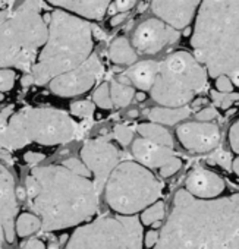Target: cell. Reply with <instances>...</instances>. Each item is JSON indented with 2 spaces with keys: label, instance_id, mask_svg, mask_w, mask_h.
Returning <instances> with one entry per match:
<instances>
[{
  "label": "cell",
  "instance_id": "4316f807",
  "mask_svg": "<svg viewBox=\"0 0 239 249\" xmlns=\"http://www.w3.org/2000/svg\"><path fill=\"white\" fill-rule=\"evenodd\" d=\"M92 100L101 108H111L113 101H111V95H110V85L109 84H101L95 89V92L92 95Z\"/></svg>",
  "mask_w": 239,
  "mask_h": 249
},
{
  "label": "cell",
  "instance_id": "7bdbcfd3",
  "mask_svg": "<svg viewBox=\"0 0 239 249\" xmlns=\"http://www.w3.org/2000/svg\"><path fill=\"white\" fill-rule=\"evenodd\" d=\"M21 84L24 85V87H28V85H33L34 84V79H33V75L28 72L27 75H24L22 76V79H21Z\"/></svg>",
  "mask_w": 239,
  "mask_h": 249
},
{
  "label": "cell",
  "instance_id": "5bb4252c",
  "mask_svg": "<svg viewBox=\"0 0 239 249\" xmlns=\"http://www.w3.org/2000/svg\"><path fill=\"white\" fill-rule=\"evenodd\" d=\"M17 214L18 198L15 179L3 164H0V227H3L6 231L8 243H12L17 237Z\"/></svg>",
  "mask_w": 239,
  "mask_h": 249
},
{
  "label": "cell",
  "instance_id": "7402d4cb",
  "mask_svg": "<svg viewBox=\"0 0 239 249\" xmlns=\"http://www.w3.org/2000/svg\"><path fill=\"white\" fill-rule=\"evenodd\" d=\"M109 57L117 65H131L137 62V52L125 37H119L110 44Z\"/></svg>",
  "mask_w": 239,
  "mask_h": 249
},
{
  "label": "cell",
  "instance_id": "1f68e13d",
  "mask_svg": "<svg viewBox=\"0 0 239 249\" xmlns=\"http://www.w3.org/2000/svg\"><path fill=\"white\" fill-rule=\"evenodd\" d=\"M62 164H63L65 167H68L69 170L78 173V175H82V176H87V178L91 176L90 169L85 166V163H84L82 160H78V159H68V160H65Z\"/></svg>",
  "mask_w": 239,
  "mask_h": 249
},
{
  "label": "cell",
  "instance_id": "d6986e66",
  "mask_svg": "<svg viewBox=\"0 0 239 249\" xmlns=\"http://www.w3.org/2000/svg\"><path fill=\"white\" fill-rule=\"evenodd\" d=\"M159 68H160V62L144 60L129 68L124 75L129 79L131 84H134L141 91H150L157 78Z\"/></svg>",
  "mask_w": 239,
  "mask_h": 249
},
{
  "label": "cell",
  "instance_id": "4dcf8cb0",
  "mask_svg": "<svg viewBox=\"0 0 239 249\" xmlns=\"http://www.w3.org/2000/svg\"><path fill=\"white\" fill-rule=\"evenodd\" d=\"M213 100L216 103V106L221 107V108H227L232 106V103H235L236 100H239V94L235 92H211Z\"/></svg>",
  "mask_w": 239,
  "mask_h": 249
},
{
  "label": "cell",
  "instance_id": "ac0fdd59",
  "mask_svg": "<svg viewBox=\"0 0 239 249\" xmlns=\"http://www.w3.org/2000/svg\"><path fill=\"white\" fill-rule=\"evenodd\" d=\"M46 2L84 19L98 21L107 12L111 0H46Z\"/></svg>",
  "mask_w": 239,
  "mask_h": 249
},
{
  "label": "cell",
  "instance_id": "f6af8a7d",
  "mask_svg": "<svg viewBox=\"0 0 239 249\" xmlns=\"http://www.w3.org/2000/svg\"><path fill=\"white\" fill-rule=\"evenodd\" d=\"M232 170L235 172L236 176H239V157H236V159L232 161Z\"/></svg>",
  "mask_w": 239,
  "mask_h": 249
},
{
  "label": "cell",
  "instance_id": "7c38bea8",
  "mask_svg": "<svg viewBox=\"0 0 239 249\" xmlns=\"http://www.w3.org/2000/svg\"><path fill=\"white\" fill-rule=\"evenodd\" d=\"M182 147L191 153L204 154L216 150L220 144V129L211 122H186L176 129Z\"/></svg>",
  "mask_w": 239,
  "mask_h": 249
},
{
  "label": "cell",
  "instance_id": "484cf974",
  "mask_svg": "<svg viewBox=\"0 0 239 249\" xmlns=\"http://www.w3.org/2000/svg\"><path fill=\"white\" fill-rule=\"evenodd\" d=\"M165 214H166V211H165V204H163L162 201H156V202H153L151 205H148L146 210L141 211L140 220H141V223H143L144 226H151V224H154L156 221H162V220L165 218Z\"/></svg>",
  "mask_w": 239,
  "mask_h": 249
},
{
  "label": "cell",
  "instance_id": "6da1fadb",
  "mask_svg": "<svg viewBox=\"0 0 239 249\" xmlns=\"http://www.w3.org/2000/svg\"><path fill=\"white\" fill-rule=\"evenodd\" d=\"M153 249H239V194L200 199L179 189Z\"/></svg>",
  "mask_w": 239,
  "mask_h": 249
},
{
  "label": "cell",
  "instance_id": "e0dca14e",
  "mask_svg": "<svg viewBox=\"0 0 239 249\" xmlns=\"http://www.w3.org/2000/svg\"><path fill=\"white\" fill-rule=\"evenodd\" d=\"M132 154L138 163L148 169H160L175 157L172 147H166L146 138H140L132 142Z\"/></svg>",
  "mask_w": 239,
  "mask_h": 249
},
{
  "label": "cell",
  "instance_id": "d4e9b609",
  "mask_svg": "<svg viewBox=\"0 0 239 249\" xmlns=\"http://www.w3.org/2000/svg\"><path fill=\"white\" fill-rule=\"evenodd\" d=\"M110 95H111L113 106L127 107L132 101V98L135 95V89L131 85L122 84L119 81H113V82H110Z\"/></svg>",
  "mask_w": 239,
  "mask_h": 249
},
{
  "label": "cell",
  "instance_id": "2e32d148",
  "mask_svg": "<svg viewBox=\"0 0 239 249\" xmlns=\"http://www.w3.org/2000/svg\"><path fill=\"white\" fill-rule=\"evenodd\" d=\"M226 185L224 180L216 175L214 172H210L207 169L198 167L194 169L185 182V189L200 199H213L223 194Z\"/></svg>",
  "mask_w": 239,
  "mask_h": 249
},
{
  "label": "cell",
  "instance_id": "d6a6232c",
  "mask_svg": "<svg viewBox=\"0 0 239 249\" xmlns=\"http://www.w3.org/2000/svg\"><path fill=\"white\" fill-rule=\"evenodd\" d=\"M181 167H182V160L179 159V157H173L170 161H167L165 166H162L159 170H160V176L162 178H170V176H173L176 172H179L181 170Z\"/></svg>",
  "mask_w": 239,
  "mask_h": 249
},
{
  "label": "cell",
  "instance_id": "8992f818",
  "mask_svg": "<svg viewBox=\"0 0 239 249\" xmlns=\"http://www.w3.org/2000/svg\"><path fill=\"white\" fill-rule=\"evenodd\" d=\"M41 11V0H25L14 11H0V68L31 72L49 37Z\"/></svg>",
  "mask_w": 239,
  "mask_h": 249
},
{
  "label": "cell",
  "instance_id": "f35d334b",
  "mask_svg": "<svg viewBox=\"0 0 239 249\" xmlns=\"http://www.w3.org/2000/svg\"><path fill=\"white\" fill-rule=\"evenodd\" d=\"M159 237H160V231L157 230H148L146 237H144V246L146 248H154L156 243L159 242Z\"/></svg>",
  "mask_w": 239,
  "mask_h": 249
},
{
  "label": "cell",
  "instance_id": "7dc6e473",
  "mask_svg": "<svg viewBox=\"0 0 239 249\" xmlns=\"http://www.w3.org/2000/svg\"><path fill=\"white\" fill-rule=\"evenodd\" d=\"M49 249H59L57 242H52V243H50V246H49Z\"/></svg>",
  "mask_w": 239,
  "mask_h": 249
},
{
  "label": "cell",
  "instance_id": "52a82bcc",
  "mask_svg": "<svg viewBox=\"0 0 239 249\" xmlns=\"http://www.w3.org/2000/svg\"><path fill=\"white\" fill-rule=\"evenodd\" d=\"M207 79L208 72L195 56L176 52L160 62L150 95L160 106L182 107L205 89Z\"/></svg>",
  "mask_w": 239,
  "mask_h": 249
},
{
  "label": "cell",
  "instance_id": "ba28073f",
  "mask_svg": "<svg viewBox=\"0 0 239 249\" xmlns=\"http://www.w3.org/2000/svg\"><path fill=\"white\" fill-rule=\"evenodd\" d=\"M162 192V182L138 161L119 163L104 186L106 202L114 213L124 215L141 213L159 201Z\"/></svg>",
  "mask_w": 239,
  "mask_h": 249
},
{
  "label": "cell",
  "instance_id": "d590c367",
  "mask_svg": "<svg viewBox=\"0 0 239 249\" xmlns=\"http://www.w3.org/2000/svg\"><path fill=\"white\" fill-rule=\"evenodd\" d=\"M214 163H217L219 166H221V167H224V169H227V170H230L232 169V157H230V154L229 153H226V151H217V153H214L213 154V159H211Z\"/></svg>",
  "mask_w": 239,
  "mask_h": 249
},
{
  "label": "cell",
  "instance_id": "bcb514c9",
  "mask_svg": "<svg viewBox=\"0 0 239 249\" xmlns=\"http://www.w3.org/2000/svg\"><path fill=\"white\" fill-rule=\"evenodd\" d=\"M137 100H138V101H144V100H146V94H144V92H138V94H137Z\"/></svg>",
  "mask_w": 239,
  "mask_h": 249
},
{
  "label": "cell",
  "instance_id": "603a6c76",
  "mask_svg": "<svg viewBox=\"0 0 239 249\" xmlns=\"http://www.w3.org/2000/svg\"><path fill=\"white\" fill-rule=\"evenodd\" d=\"M137 131L140 132V135L146 140H150L153 142L166 145V147H172L173 148V138L169 134L167 129H165L160 123H141L137 126Z\"/></svg>",
  "mask_w": 239,
  "mask_h": 249
},
{
  "label": "cell",
  "instance_id": "74e56055",
  "mask_svg": "<svg viewBox=\"0 0 239 249\" xmlns=\"http://www.w3.org/2000/svg\"><path fill=\"white\" fill-rule=\"evenodd\" d=\"M135 3H137V0H116V2H114V11L125 14L129 9H132L135 6Z\"/></svg>",
  "mask_w": 239,
  "mask_h": 249
},
{
  "label": "cell",
  "instance_id": "4fadbf2b",
  "mask_svg": "<svg viewBox=\"0 0 239 249\" xmlns=\"http://www.w3.org/2000/svg\"><path fill=\"white\" fill-rule=\"evenodd\" d=\"M179 38V31L160 18L144 21L134 33V47L146 54H156Z\"/></svg>",
  "mask_w": 239,
  "mask_h": 249
},
{
  "label": "cell",
  "instance_id": "83f0119b",
  "mask_svg": "<svg viewBox=\"0 0 239 249\" xmlns=\"http://www.w3.org/2000/svg\"><path fill=\"white\" fill-rule=\"evenodd\" d=\"M71 111L74 116L81 117L84 120H91L94 114V104L91 101H75L71 104Z\"/></svg>",
  "mask_w": 239,
  "mask_h": 249
},
{
  "label": "cell",
  "instance_id": "3957f363",
  "mask_svg": "<svg viewBox=\"0 0 239 249\" xmlns=\"http://www.w3.org/2000/svg\"><path fill=\"white\" fill-rule=\"evenodd\" d=\"M191 46L211 78L227 75L239 88V0H204Z\"/></svg>",
  "mask_w": 239,
  "mask_h": 249
},
{
  "label": "cell",
  "instance_id": "8fae6325",
  "mask_svg": "<svg viewBox=\"0 0 239 249\" xmlns=\"http://www.w3.org/2000/svg\"><path fill=\"white\" fill-rule=\"evenodd\" d=\"M81 159L90 169L91 176L94 178L92 180L101 194L111 172L119 164V151L107 141L92 140L84 144L81 150Z\"/></svg>",
  "mask_w": 239,
  "mask_h": 249
},
{
  "label": "cell",
  "instance_id": "60d3db41",
  "mask_svg": "<svg viewBox=\"0 0 239 249\" xmlns=\"http://www.w3.org/2000/svg\"><path fill=\"white\" fill-rule=\"evenodd\" d=\"M25 249H47L44 242L40 240V239H31L27 245H25Z\"/></svg>",
  "mask_w": 239,
  "mask_h": 249
},
{
  "label": "cell",
  "instance_id": "9a60e30c",
  "mask_svg": "<svg viewBox=\"0 0 239 249\" xmlns=\"http://www.w3.org/2000/svg\"><path fill=\"white\" fill-rule=\"evenodd\" d=\"M204 0H151L153 12L176 30L186 28Z\"/></svg>",
  "mask_w": 239,
  "mask_h": 249
},
{
  "label": "cell",
  "instance_id": "8d00e7d4",
  "mask_svg": "<svg viewBox=\"0 0 239 249\" xmlns=\"http://www.w3.org/2000/svg\"><path fill=\"white\" fill-rule=\"evenodd\" d=\"M217 116H219V111L216 110V107H205L197 113V119L201 122H210V120L216 119Z\"/></svg>",
  "mask_w": 239,
  "mask_h": 249
},
{
  "label": "cell",
  "instance_id": "ee69618b",
  "mask_svg": "<svg viewBox=\"0 0 239 249\" xmlns=\"http://www.w3.org/2000/svg\"><path fill=\"white\" fill-rule=\"evenodd\" d=\"M15 2H17V0H0V11L9 9Z\"/></svg>",
  "mask_w": 239,
  "mask_h": 249
},
{
  "label": "cell",
  "instance_id": "9c48e42d",
  "mask_svg": "<svg viewBox=\"0 0 239 249\" xmlns=\"http://www.w3.org/2000/svg\"><path fill=\"white\" fill-rule=\"evenodd\" d=\"M66 249H129L124 226L117 217H100L79 226Z\"/></svg>",
  "mask_w": 239,
  "mask_h": 249
},
{
  "label": "cell",
  "instance_id": "c3c4849f",
  "mask_svg": "<svg viewBox=\"0 0 239 249\" xmlns=\"http://www.w3.org/2000/svg\"><path fill=\"white\" fill-rule=\"evenodd\" d=\"M3 98H5V95H3V92L0 91V101H3Z\"/></svg>",
  "mask_w": 239,
  "mask_h": 249
},
{
  "label": "cell",
  "instance_id": "44dd1931",
  "mask_svg": "<svg viewBox=\"0 0 239 249\" xmlns=\"http://www.w3.org/2000/svg\"><path fill=\"white\" fill-rule=\"evenodd\" d=\"M151 122L160 123V124H176L182 122L184 119H188L191 114V110L185 106L182 107H154L150 111H147Z\"/></svg>",
  "mask_w": 239,
  "mask_h": 249
},
{
  "label": "cell",
  "instance_id": "7a4b0ae2",
  "mask_svg": "<svg viewBox=\"0 0 239 249\" xmlns=\"http://www.w3.org/2000/svg\"><path fill=\"white\" fill-rule=\"evenodd\" d=\"M28 204L40 215L43 231L79 226L98 210L100 192L87 176L63 164L34 167L25 180Z\"/></svg>",
  "mask_w": 239,
  "mask_h": 249
},
{
  "label": "cell",
  "instance_id": "ab89813d",
  "mask_svg": "<svg viewBox=\"0 0 239 249\" xmlns=\"http://www.w3.org/2000/svg\"><path fill=\"white\" fill-rule=\"evenodd\" d=\"M24 159H25V161H27L28 164L37 166L40 161L44 160V154H40V153H27V154L24 156Z\"/></svg>",
  "mask_w": 239,
  "mask_h": 249
},
{
  "label": "cell",
  "instance_id": "e575fe53",
  "mask_svg": "<svg viewBox=\"0 0 239 249\" xmlns=\"http://www.w3.org/2000/svg\"><path fill=\"white\" fill-rule=\"evenodd\" d=\"M214 79H216V89L219 92H233L235 84L227 75H219Z\"/></svg>",
  "mask_w": 239,
  "mask_h": 249
},
{
  "label": "cell",
  "instance_id": "f1b7e54d",
  "mask_svg": "<svg viewBox=\"0 0 239 249\" xmlns=\"http://www.w3.org/2000/svg\"><path fill=\"white\" fill-rule=\"evenodd\" d=\"M113 137L122 147H127L134 140V131L132 128L127 126V124H116L113 129Z\"/></svg>",
  "mask_w": 239,
  "mask_h": 249
},
{
  "label": "cell",
  "instance_id": "836d02e7",
  "mask_svg": "<svg viewBox=\"0 0 239 249\" xmlns=\"http://www.w3.org/2000/svg\"><path fill=\"white\" fill-rule=\"evenodd\" d=\"M227 138H229V144H230L232 151L235 154H239V119L230 126Z\"/></svg>",
  "mask_w": 239,
  "mask_h": 249
},
{
  "label": "cell",
  "instance_id": "5b68a950",
  "mask_svg": "<svg viewBox=\"0 0 239 249\" xmlns=\"http://www.w3.org/2000/svg\"><path fill=\"white\" fill-rule=\"evenodd\" d=\"M82 126L66 111L50 107H24L12 113V107L0 113V148L15 151L31 142L40 145L66 144Z\"/></svg>",
  "mask_w": 239,
  "mask_h": 249
},
{
  "label": "cell",
  "instance_id": "f546056e",
  "mask_svg": "<svg viewBox=\"0 0 239 249\" xmlns=\"http://www.w3.org/2000/svg\"><path fill=\"white\" fill-rule=\"evenodd\" d=\"M17 73L11 68H0V91L6 92L11 91L15 85Z\"/></svg>",
  "mask_w": 239,
  "mask_h": 249
},
{
  "label": "cell",
  "instance_id": "cb8c5ba5",
  "mask_svg": "<svg viewBox=\"0 0 239 249\" xmlns=\"http://www.w3.org/2000/svg\"><path fill=\"white\" fill-rule=\"evenodd\" d=\"M43 221L40 218V215H37L36 213H22L17 217V223H15V230H17V236L19 237H27L31 236L34 233H37L38 230H41Z\"/></svg>",
  "mask_w": 239,
  "mask_h": 249
},
{
  "label": "cell",
  "instance_id": "ffe728a7",
  "mask_svg": "<svg viewBox=\"0 0 239 249\" xmlns=\"http://www.w3.org/2000/svg\"><path fill=\"white\" fill-rule=\"evenodd\" d=\"M117 218L121 220L124 230H125V236H127V243L129 249H143L144 248V234H143V223L141 220L135 215H124L119 214Z\"/></svg>",
  "mask_w": 239,
  "mask_h": 249
},
{
  "label": "cell",
  "instance_id": "b9f144b4",
  "mask_svg": "<svg viewBox=\"0 0 239 249\" xmlns=\"http://www.w3.org/2000/svg\"><path fill=\"white\" fill-rule=\"evenodd\" d=\"M125 18H127V14H121L119 12L117 15H114L113 18H111V21H110V24L114 27V25H119L122 21H125Z\"/></svg>",
  "mask_w": 239,
  "mask_h": 249
},
{
  "label": "cell",
  "instance_id": "277c9868",
  "mask_svg": "<svg viewBox=\"0 0 239 249\" xmlns=\"http://www.w3.org/2000/svg\"><path fill=\"white\" fill-rule=\"evenodd\" d=\"M91 25L63 9L52 12L47 41L30 72L34 84H49L53 78L78 68L91 56Z\"/></svg>",
  "mask_w": 239,
  "mask_h": 249
},
{
  "label": "cell",
  "instance_id": "30bf717a",
  "mask_svg": "<svg viewBox=\"0 0 239 249\" xmlns=\"http://www.w3.org/2000/svg\"><path fill=\"white\" fill-rule=\"evenodd\" d=\"M103 72V65L97 54H91L78 68L53 78L50 84L52 92L59 97H74L87 92Z\"/></svg>",
  "mask_w": 239,
  "mask_h": 249
}]
</instances>
